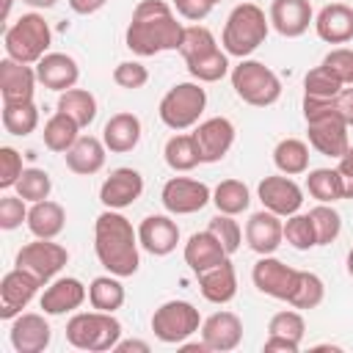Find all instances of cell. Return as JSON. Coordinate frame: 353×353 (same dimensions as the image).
I'll list each match as a JSON object with an SVG mask.
<instances>
[{
  "mask_svg": "<svg viewBox=\"0 0 353 353\" xmlns=\"http://www.w3.org/2000/svg\"><path fill=\"white\" fill-rule=\"evenodd\" d=\"M182 36H185V25L176 22V14L165 0H141L132 11L124 41L135 55L149 58L157 52L179 50Z\"/></svg>",
  "mask_w": 353,
  "mask_h": 353,
  "instance_id": "obj_1",
  "label": "cell"
},
{
  "mask_svg": "<svg viewBox=\"0 0 353 353\" xmlns=\"http://www.w3.org/2000/svg\"><path fill=\"white\" fill-rule=\"evenodd\" d=\"M138 245H141L138 232L119 210H105L94 221V254L108 273L119 279L138 273L141 265Z\"/></svg>",
  "mask_w": 353,
  "mask_h": 353,
  "instance_id": "obj_2",
  "label": "cell"
},
{
  "mask_svg": "<svg viewBox=\"0 0 353 353\" xmlns=\"http://www.w3.org/2000/svg\"><path fill=\"white\" fill-rule=\"evenodd\" d=\"M179 55L185 58L188 72L199 83H218L221 77L229 74V55H226V50L218 47L212 30L204 25H188L185 28Z\"/></svg>",
  "mask_w": 353,
  "mask_h": 353,
  "instance_id": "obj_3",
  "label": "cell"
},
{
  "mask_svg": "<svg viewBox=\"0 0 353 353\" xmlns=\"http://www.w3.org/2000/svg\"><path fill=\"white\" fill-rule=\"evenodd\" d=\"M268 28H270V19L265 17V11L256 3H240L226 17L221 44H223L226 55L248 58L254 50H259L265 44Z\"/></svg>",
  "mask_w": 353,
  "mask_h": 353,
  "instance_id": "obj_4",
  "label": "cell"
},
{
  "mask_svg": "<svg viewBox=\"0 0 353 353\" xmlns=\"http://www.w3.org/2000/svg\"><path fill=\"white\" fill-rule=\"evenodd\" d=\"M121 339V323L110 312H77L66 323V342L77 350L105 353Z\"/></svg>",
  "mask_w": 353,
  "mask_h": 353,
  "instance_id": "obj_5",
  "label": "cell"
},
{
  "mask_svg": "<svg viewBox=\"0 0 353 353\" xmlns=\"http://www.w3.org/2000/svg\"><path fill=\"white\" fill-rule=\"evenodd\" d=\"M52 44V30L41 14H22L3 33L6 55L19 63H39Z\"/></svg>",
  "mask_w": 353,
  "mask_h": 353,
  "instance_id": "obj_6",
  "label": "cell"
},
{
  "mask_svg": "<svg viewBox=\"0 0 353 353\" xmlns=\"http://www.w3.org/2000/svg\"><path fill=\"white\" fill-rule=\"evenodd\" d=\"M232 88L245 105L254 108H270L281 97L279 74L254 58H240V63L232 69Z\"/></svg>",
  "mask_w": 353,
  "mask_h": 353,
  "instance_id": "obj_7",
  "label": "cell"
},
{
  "mask_svg": "<svg viewBox=\"0 0 353 353\" xmlns=\"http://www.w3.org/2000/svg\"><path fill=\"white\" fill-rule=\"evenodd\" d=\"M204 108H207V91L199 83H176L160 99L157 116L168 130L182 132L199 124Z\"/></svg>",
  "mask_w": 353,
  "mask_h": 353,
  "instance_id": "obj_8",
  "label": "cell"
},
{
  "mask_svg": "<svg viewBox=\"0 0 353 353\" xmlns=\"http://www.w3.org/2000/svg\"><path fill=\"white\" fill-rule=\"evenodd\" d=\"M201 328V314L190 301H165L152 314V331L165 345H179Z\"/></svg>",
  "mask_w": 353,
  "mask_h": 353,
  "instance_id": "obj_9",
  "label": "cell"
},
{
  "mask_svg": "<svg viewBox=\"0 0 353 353\" xmlns=\"http://www.w3.org/2000/svg\"><path fill=\"white\" fill-rule=\"evenodd\" d=\"M66 262H69V251L61 243H52V240H44V237H36L33 243H25L17 251V259H14L17 268L30 270L41 281L55 279L66 268Z\"/></svg>",
  "mask_w": 353,
  "mask_h": 353,
  "instance_id": "obj_10",
  "label": "cell"
},
{
  "mask_svg": "<svg viewBox=\"0 0 353 353\" xmlns=\"http://www.w3.org/2000/svg\"><path fill=\"white\" fill-rule=\"evenodd\" d=\"M306 119V135L312 149H317L325 157H342L350 149L347 141V124L336 116V113H312L303 116Z\"/></svg>",
  "mask_w": 353,
  "mask_h": 353,
  "instance_id": "obj_11",
  "label": "cell"
},
{
  "mask_svg": "<svg viewBox=\"0 0 353 353\" xmlns=\"http://www.w3.org/2000/svg\"><path fill=\"white\" fill-rule=\"evenodd\" d=\"M160 201L171 215H193L212 201V190L199 179L171 176L160 190Z\"/></svg>",
  "mask_w": 353,
  "mask_h": 353,
  "instance_id": "obj_12",
  "label": "cell"
},
{
  "mask_svg": "<svg viewBox=\"0 0 353 353\" xmlns=\"http://www.w3.org/2000/svg\"><path fill=\"white\" fill-rule=\"evenodd\" d=\"M44 281L25 268H14L0 281V320H14L36 298Z\"/></svg>",
  "mask_w": 353,
  "mask_h": 353,
  "instance_id": "obj_13",
  "label": "cell"
},
{
  "mask_svg": "<svg viewBox=\"0 0 353 353\" xmlns=\"http://www.w3.org/2000/svg\"><path fill=\"white\" fill-rule=\"evenodd\" d=\"M251 281L262 295L290 301V295L295 290V281H298V270L284 265L273 254H268V256H259L256 265L251 268Z\"/></svg>",
  "mask_w": 353,
  "mask_h": 353,
  "instance_id": "obj_14",
  "label": "cell"
},
{
  "mask_svg": "<svg viewBox=\"0 0 353 353\" xmlns=\"http://www.w3.org/2000/svg\"><path fill=\"white\" fill-rule=\"evenodd\" d=\"M256 196L262 201L265 210L281 215V218H290L301 210L303 204V190L295 179H290L287 174H273V176H265L256 188Z\"/></svg>",
  "mask_w": 353,
  "mask_h": 353,
  "instance_id": "obj_15",
  "label": "cell"
},
{
  "mask_svg": "<svg viewBox=\"0 0 353 353\" xmlns=\"http://www.w3.org/2000/svg\"><path fill=\"white\" fill-rule=\"evenodd\" d=\"M143 193V176L141 171L130 168V165H121V168H113L110 176L102 182L99 188V201L105 210H124L130 204H135Z\"/></svg>",
  "mask_w": 353,
  "mask_h": 353,
  "instance_id": "obj_16",
  "label": "cell"
},
{
  "mask_svg": "<svg viewBox=\"0 0 353 353\" xmlns=\"http://www.w3.org/2000/svg\"><path fill=\"white\" fill-rule=\"evenodd\" d=\"M8 339H11V347L17 353H41V350H47L52 331H50V323L44 320V314L22 312L11 320Z\"/></svg>",
  "mask_w": 353,
  "mask_h": 353,
  "instance_id": "obj_17",
  "label": "cell"
},
{
  "mask_svg": "<svg viewBox=\"0 0 353 353\" xmlns=\"http://www.w3.org/2000/svg\"><path fill=\"white\" fill-rule=\"evenodd\" d=\"M196 143L201 152V163H218L234 143V124L226 116H212L196 127Z\"/></svg>",
  "mask_w": 353,
  "mask_h": 353,
  "instance_id": "obj_18",
  "label": "cell"
},
{
  "mask_svg": "<svg viewBox=\"0 0 353 353\" xmlns=\"http://www.w3.org/2000/svg\"><path fill=\"white\" fill-rule=\"evenodd\" d=\"M284 240V223L281 215L270 212V210H259L245 221V243L251 251H256L259 256L276 254V248Z\"/></svg>",
  "mask_w": 353,
  "mask_h": 353,
  "instance_id": "obj_19",
  "label": "cell"
},
{
  "mask_svg": "<svg viewBox=\"0 0 353 353\" xmlns=\"http://www.w3.org/2000/svg\"><path fill=\"white\" fill-rule=\"evenodd\" d=\"M201 339L212 353H229L243 342V320L234 312H215L201 320Z\"/></svg>",
  "mask_w": 353,
  "mask_h": 353,
  "instance_id": "obj_20",
  "label": "cell"
},
{
  "mask_svg": "<svg viewBox=\"0 0 353 353\" xmlns=\"http://www.w3.org/2000/svg\"><path fill=\"white\" fill-rule=\"evenodd\" d=\"M138 243L152 256H168L179 243V226L171 215H146L138 226Z\"/></svg>",
  "mask_w": 353,
  "mask_h": 353,
  "instance_id": "obj_21",
  "label": "cell"
},
{
  "mask_svg": "<svg viewBox=\"0 0 353 353\" xmlns=\"http://www.w3.org/2000/svg\"><path fill=\"white\" fill-rule=\"evenodd\" d=\"M88 298V290L80 279L74 276H63V279H55L44 292H41V301L39 306L44 309V314L50 317H58V314H66V312H74L85 303Z\"/></svg>",
  "mask_w": 353,
  "mask_h": 353,
  "instance_id": "obj_22",
  "label": "cell"
},
{
  "mask_svg": "<svg viewBox=\"0 0 353 353\" xmlns=\"http://www.w3.org/2000/svg\"><path fill=\"white\" fill-rule=\"evenodd\" d=\"M36 66L30 63H19L14 58H3L0 61V94H3V102H28L33 99V91H36Z\"/></svg>",
  "mask_w": 353,
  "mask_h": 353,
  "instance_id": "obj_23",
  "label": "cell"
},
{
  "mask_svg": "<svg viewBox=\"0 0 353 353\" xmlns=\"http://www.w3.org/2000/svg\"><path fill=\"white\" fill-rule=\"evenodd\" d=\"M268 19H270V25L279 36L298 39L309 30L312 6H309V0H273Z\"/></svg>",
  "mask_w": 353,
  "mask_h": 353,
  "instance_id": "obj_24",
  "label": "cell"
},
{
  "mask_svg": "<svg viewBox=\"0 0 353 353\" xmlns=\"http://www.w3.org/2000/svg\"><path fill=\"white\" fill-rule=\"evenodd\" d=\"M36 77H39V83H41L44 88L63 94V91L74 88V83L80 80V66H77V61H74L72 55H66V52H47V55L36 63Z\"/></svg>",
  "mask_w": 353,
  "mask_h": 353,
  "instance_id": "obj_25",
  "label": "cell"
},
{
  "mask_svg": "<svg viewBox=\"0 0 353 353\" xmlns=\"http://www.w3.org/2000/svg\"><path fill=\"white\" fill-rule=\"evenodd\" d=\"M314 30L325 44H347L353 39V8L347 3H328L314 17Z\"/></svg>",
  "mask_w": 353,
  "mask_h": 353,
  "instance_id": "obj_26",
  "label": "cell"
},
{
  "mask_svg": "<svg viewBox=\"0 0 353 353\" xmlns=\"http://www.w3.org/2000/svg\"><path fill=\"white\" fill-rule=\"evenodd\" d=\"M226 256H229L226 248L221 245V240L210 229L190 234L188 243H185V262H188V268L196 276L204 273V270H210V268H215V265H221Z\"/></svg>",
  "mask_w": 353,
  "mask_h": 353,
  "instance_id": "obj_27",
  "label": "cell"
},
{
  "mask_svg": "<svg viewBox=\"0 0 353 353\" xmlns=\"http://www.w3.org/2000/svg\"><path fill=\"white\" fill-rule=\"evenodd\" d=\"M102 141L113 154H127L141 141V119L135 113H113L102 127Z\"/></svg>",
  "mask_w": 353,
  "mask_h": 353,
  "instance_id": "obj_28",
  "label": "cell"
},
{
  "mask_svg": "<svg viewBox=\"0 0 353 353\" xmlns=\"http://www.w3.org/2000/svg\"><path fill=\"white\" fill-rule=\"evenodd\" d=\"M105 152H108L105 141H99V138H94V135H80V138L72 143V149L63 152L66 168H69L72 174L91 176V174H97V171L105 165Z\"/></svg>",
  "mask_w": 353,
  "mask_h": 353,
  "instance_id": "obj_29",
  "label": "cell"
},
{
  "mask_svg": "<svg viewBox=\"0 0 353 353\" xmlns=\"http://www.w3.org/2000/svg\"><path fill=\"white\" fill-rule=\"evenodd\" d=\"M199 290H201L204 301H210V303H229L237 295V273H234V265L229 262V256L221 265L199 273Z\"/></svg>",
  "mask_w": 353,
  "mask_h": 353,
  "instance_id": "obj_30",
  "label": "cell"
},
{
  "mask_svg": "<svg viewBox=\"0 0 353 353\" xmlns=\"http://www.w3.org/2000/svg\"><path fill=\"white\" fill-rule=\"evenodd\" d=\"M25 223H28V229H30L33 237L55 240L63 232V226H66V212H63V207L58 201L44 199V201H36L28 210V221Z\"/></svg>",
  "mask_w": 353,
  "mask_h": 353,
  "instance_id": "obj_31",
  "label": "cell"
},
{
  "mask_svg": "<svg viewBox=\"0 0 353 353\" xmlns=\"http://www.w3.org/2000/svg\"><path fill=\"white\" fill-rule=\"evenodd\" d=\"M163 157H165V165L171 171H193L199 163H201V152H199V143H196V135L193 132H176L165 141L163 146Z\"/></svg>",
  "mask_w": 353,
  "mask_h": 353,
  "instance_id": "obj_32",
  "label": "cell"
},
{
  "mask_svg": "<svg viewBox=\"0 0 353 353\" xmlns=\"http://www.w3.org/2000/svg\"><path fill=\"white\" fill-rule=\"evenodd\" d=\"M124 298H127L124 284H121L119 276H113V273L97 276V279L88 284V303H91V309H97V312H110V314H113L116 309L124 306Z\"/></svg>",
  "mask_w": 353,
  "mask_h": 353,
  "instance_id": "obj_33",
  "label": "cell"
},
{
  "mask_svg": "<svg viewBox=\"0 0 353 353\" xmlns=\"http://www.w3.org/2000/svg\"><path fill=\"white\" fill-rule=\"evenodd\" d=\"M273 163L287 176L306 174L309 171V146L301 138H281L273 149Z\"/></svg>",
  "mask_w": 353,
  "mask_h": 353,
  "instance_id": "obj_34",
  "label": "cell"
},
{
  "mask_svg": "<svg viewBox=\"0 0 353 353\" xmlns=\"http://www.w3.org/2000/svg\"><path fill=\"white\" fill-rule=\"evenodd\" d=\"M77 130H80V124H77L72 116H66L63 110H55V113L47 119L44 132H41V135H44V146H47L50 152H69L72 143L80 138Z\"/></svg>",
  "mask_w": 353,
  "mask_h": 353,
  "instance_id": "obj_35",
  "label": "cell"
},
{
  "mask_svg": "<svg viewBox=\"0 0 353 353\" xmlns=\"http://www.w3.org/2000/svg\"><path fill=\"white\" fill-rule=\"evenodd\" d=\"M212 204H215V210L223 212V215H240V212H245L248 204H251V190H248V185L240 182V179H223V182H218V188L212 190Z\"/></svg>",
  "mask_w": 353,
  "mask_h": 353,
  "instance_id": "obj_36",
  "label": "cell"
},
{
  "mask_svg": "<svg viewBox=\"0 0 353 353\" xmlns=\"http://www.w3.org/2000/svg\"><path fill=\"white\" fill-rule=\"evenodd\" d=\"M3 127L8 135L25 138L39 127V108L33 99L28 102H3Z\"/></svg>",
  "mask_w": 353,
  "mask_h": 353,
  "instance_id": "obj_37",
  "label": "cell"
},
{
  "mask_svg": "<svg viewBox=\"0 0 353 353\" xmlns=\"http://www.w3.org/2000/svg\"><path fill=\"white\" fill-rule=\"evenodd\" d=\"M306 190L312 199H317L320 204H334L339 199H345V188H342V176L336 168H314L306 176Z\"/></svg>",
  "mask_w": 353,
  "mask_h": 353,
  "instance_id": "obj_38",
  "label": "cell"
},
{
  "mask_svg": "<svg viewBox=\"0 0 353 353\" xmlns=\"http://www.w3.org/2000/svg\"><path fill=\"white\" fill-rule=\"evenodd\" d=\"M58 110L72 116L80 127H88L97 119V99L85 88H69V91H63L58 97Z\"/></svg>",
  "mask_w": 353,
  "mask_h": 353,
  "instance_id": "obj_39",
  "label": "cell"
},
{
  "mask_svg": "<svg viewBox=\"0 0 353 353\" xmlns=\"http://www.w3.org/2000/svg\"><path fill=\"white\" fill-rule=\"evenodd\" d=\"M325 298V284L317 273H309V270H298V281H295V290L290 295V306L292 309H314L320 306Z\"/></svg>",
  "mask_w": 353,
  "mask_h": 353,
  "instance_id": "obj_40",
  "label": "cell"
},
{
  "mask_svg": "<svg viewBox=\"0 0 353 353\" xmlns=\"http://www.w3.org/2000/svg\"><path fill=\"white\" fill-rule=\"evenodd\" d=\"M312 113H336L347 127H353V85L342 88L331 99H309L303 97V116Z\"/></svg>",
  "mask_w": 353,
  "mask_h": 353,
  "instance_id": "obj_41",
  "label": "cell"
},
{
  "mask_svg": "<svg viewBox=\"0 0 353 353\" xmlns=\"http://www.w3.org/2000/svg\"><path fill=\"white\" fill-rule=\"evenodd\" d=\"M309 218L314 223V234H317V245H331L339 232H342V215L331 207V204H317L309 210Z\"/></svg>",
  "mask_w": 353,
  "mask_h": 353,
  "instance_id": "obj_42",
  "label": "cell"
},
{
  "mask_svg": "<svg viewBox=\"0 0 353 353\" xmlns=\"http://www.w3.org/2000/svg\"><path fill=\"white\" fill-rule=\"evenodd\" d=\"M345 85L320 63V66H314V69H309L306 72V77H303V97H309V99H331L334 94H339Z\"/></svg>",
  "mask_w": 353,
  "mask_h": 353,
  "instance_id": "obj_43",
  "label": "cell"
},
{
  "mask_svg": "<svg viewBox=\"0 0 353 353\" xmlns=\"http://www.w3.org/2000/svg\"><path fill=\"white\" fill-rule=\"evenodd\" d=\"M50 190H52V179L44 168H25L17 182V193L30 204L50 199Z\"/></svg>",
  "mask_w": 353,
  "mask_h": 353,
  "instance_id": "obj_44",
  "label": "cell"
},
{
  "mask_svg": "<svg viewBox=\"0 0 353 353\" xmlns=\"http://www.w3.org/2000/svg\"><path fill=\"white\" fill-rule=\"evenodd\" d=\"M284 240H287L295 251H309V248H314V245H317V234H314L312 218H309V215H301V212L290 215V218L284 221Z\"/></svg>",
  "mask_w": 353,
  "mask_h": 353,
  "instance_id": "obj_45",
  "label": "cell"
},
{
  "mask_svg": "<svg viewBox=\"0 0 353 353\" xmlns=\"http://www.w3.org/2000/svg\"><path fill=\"white\" fill-rule=\"evenodd\" d=\"M268 334L273 336H284V339H292V342H301L303 334H306V323L301 317V312L295 309H284V312H276L268 323Z\"/></svg>",
  "mask_w": 353,
  "mask_h": 353,
  "instance_id": "obj_46",
  "label": "cell"
},
{
  "mask_svg": "<svg viewBox=\"0 0 353 353\" xmlns=\"http://www.w3.org/2000/svg\"><path fill=\"white\" fill-rule=\"evenodd\" d=\"M207 229L221 240V245L226 248V254H234V251L240 248V243H243V229H240V223L234 221V215L218 212L215 218H210Z\"/></svg>",
  "mask_w": 353,
  "mask_h": 353,
  "instance_id": "obj_47",
  "label": "cell"
},
{
  "mask_svg": "<svg viewBox=\"0 0 353 353\" xmlns=\"http://www.w3.org/2000/svg\"><path fill=\"white\" fill-rule=\"evenodd\" d=\"M113 83L121 85V88H143L149 83V69L141 63V61H121L116 69H113Z\"/></svg>",
  "mask_w": 353,
  "mask_h": 353,
  "instance_id": "obj_48",
  "label": "cell"
},
{
  "mask_svg": "<svg viewBox=\"0 0 353 353\" xmlns=\"http://www.w3.org/2000/svg\"><path fill=\"white\" fill-rule=\"evenodd\" d=\"M323 66L342 83V85H353V50L347 47H336L323 58Z\"/></svg>",
  "mask_w": 353,
  "mask_h": 353,
  "instance_id": "obj_49",
  "label": "cell"
},
{
  "mask_svg": "<svg viewBox=\"0 0 353 353\" xmlns=\"http://www.w3.org/2000/svg\"><path fill=\"white\" fill-rule=\"evenodd\" d=\"M22 154L14 146H0V188H17L19 176H22Z\"/></svg>",
  "mask_w": 353,
  "mask_h": 353,
  "instance_id": "obj_50",
  "label": "cell"
},
{
  "mask_svg": "<svg viewBox=\"0 0 353 353\" xmlns=\"http://www.w3.org/2000/svg\"><path fill=\"white\" fill-rule=\"evenodd\" d=\"M22 221H28V207H25V199H22L19 193H17V196L6 193V196L0 199V229L11 232V229L22 226Z\"/></svg>",
  "mask_w": 353,
  "mask_h": 353,
  "instance_id": "obj_51",
  "label": "cell"
},
{
  "mask_svg": "<svg viewBox=\"0 0 353 353\" xmlns=\"http://www.w3.org/2000/svg\"><path fill=\"white\" fill-rule=\"evenodd\" d=\"M215 0H174V8L182 19H190V22H201L204 17H210Z\"/></svg>",
  "mask_w": 353,
  "mask_h": 353,
  "instance_id": "obj_52",
  "label": "cell"
},
{
  "mask_svg": "<svg viewBox=\"0 0 353 353\" xmlns=\"http://www.w3.org/2000/svg\"><path fill=\"white\" fill-rule=\"evenodd\" d=\"M339 176H342V188H345V199H353V146L339 157L336 165Z\"/></svg>",
  "mask_w": 353,
  "mask_h": 353,
  "instance_id": "obj_53",
  "label": "cell"
},
{
  "mask_svg": "<svg viewBox=\"0 0 353 353\" xmlns=\"http://www.w3.org/2000/svg\"><path fill=\"white\" fill-rule=\"evenodd\" d=\"M301 342H292V339H284V336H273L268 334L265 339V350H284V353H298Z\"/></svg>",
  "mask_w": 353,
  "mask_h": 353,
  "instance_id": "obj_54",
  "label": "cell"
},
{
  "mask_svg": "<svg viewBox=\"0 0 353 353\" xmlns=\"http://www.w3.org/2000/svg\"><path fill=\"white\" fill-rule=\"evenodd\" d=\"M113 350H116V353H149L152 347H149V342H143V339H119Z\"/></svg>",
  "mask_w": 353,
  "mask_h": 353,
  "instance_id": "obj_55",
  "label": "cell"
},
{
  "mask_svg": "<svg viewBox=\"0 0 353 353\" xmlns=\"http://www.w3.org/2000/svg\"><path fill=\"white\" fill-rule=\"evenodd\" d=\"M105 3H108V0H69V8H72L74 14L88 17V14H97Z\"/></svg>",
  "mask_w": 353,
  "mask_h": 353,
  "instance_id": "obj_56",
  "label": "cell"
},
{
  "mask_svg": "<svg viewBox=\"0 0 353 353\" xmlns=\"http://www.w3.org/2000/svg\"><path fill=\"white\" fill-rule=\"evenodd\" d=\"M176 347H179V350H199V353H207V350H210V347L204 345V339H201V342H188V339H185V342H179Z\"/></svg>",
  "mask_w": 353,
  "mask_h": 353,
  "instance_id": "obj_57",
  "label": "cell"
},
{
  "mask_svg": "<svg viewBox=\"0 0 353 353\" xmlns=\"http://www.w3.org/2000/svg\"><path fill=\"white\" fill-rule=\"evenodd\" d=\"M22 3H28V6H33V8H52L58 0H22Z\"/></svg>",
  "mask_w": 353,
  "mask_h": 353,
  "instance_id": "obj_58",
  "label": "cell"
},
{
  "mask_svg": "<svg viewBox=\"0 0 353 353\" xmlns=\"http://www.w3.org/2000/svg\"><path fill=\"white\" fill-rule=\"evenodd\" d=\"M11 6H14V0H3V19H8V14H11Z\"/></svg>",
  "mask_w": 353,
  "mask_h": 353,
  "instance_id": "obj_59",
  "label": "cell"
},
{
  "mask_svg": "<svg viewBox=\"0 0 353 353\" xmlns=\"http://www.w3.org/2000/svg\"><path fill=\"white\" fill-rule=\"evenodd\" d=\"M347 273H350V279H353V248L347 251Z\"/></svg>",
  "mask_w": 353,
  "mask_h": 353,
  "instance_id": "obj_60",
  "label": "cell"
},
{
  "mask_svg": "<svg viewBox=\"0 0 353 353\" xmlns=\"http://www.w3.org/2000/svg\"><path fill=\"white\" fill-rule=\"evenodd\" d=\"M215 3H221V0H215Z\"/></svg>",
  "mask_w": 353,
  "mask_h": 353,
  "instance_id": "obj_61",
  "label": "cell"
}]
</instances>
